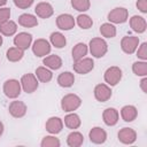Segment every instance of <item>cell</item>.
<instances>
[{
    "mask_svg": "<svg viewBox=\"0 0 147 147\" xmlns=\"http://www.w3.org/2000/svg\"><path fill=\"white\" fill-rule=\"evenodd\" d=\"M88 49H90L92 56L100 59V57L106 55V53L108 51V44L106 42L105 39L96 37V38H93L90 40Z\"/></svg>",
    "mask_w": 147,
    "mask_h": 147,
    "instance_id": "6da1fadb",
    "label": "cell"
},
{
    "mask_svg": "<svg viewBox=\"0 0 147 147\" xmlns=\"http://www.w3.org/2000/svg\"><path fill=\"white\" fill-rule=\"evenodd\" d=\"M80 105H82V99L75 93L65 94L61 100V108L67 113H71L78 109Z\"/></svg>",
    "mask_w": 147,
    "mask_h": 147,
    "instance_id": "7a4b0ae2",
    "label": "cell"
},
{
    "mask_svg": "<svg viewBox=\"0 0 147 147\" xmlns=\"http://www.w3.org/2000/svg\"><path fill=\"white\" fill-rule=\"evenodd\" d=\"M2 90H3V93H5V95L7 98L16 99L21 94L22 86H21V83L17 79H7L3 83Z\"/></svg>",
    "mask_w": 147,
    "mask_h": 147,
    "instance_id": "3957f363",
    "label": "cell"
},
{
    "mask_svg": "<svg viewBox=\"0 0 147 147\" xmlns=\"http://www.w3.org/2000/svg\"><path fill=\"white\" fill-rule=\"evenodd\" d=\"M122 70L121 68L116 67V65H113V67H109L106 71H105V75H103V79L105 82L107 83V85L109 86H115L117 85L121 79H122Z\"/></svg>",
    "mask_w": 147,
    "mask_h": 147,
    "instance_id": "277c9868",
    "label": "cell"
},
{
    "mask_svg": "<svg viewBox=\"0 0 147 147\" xmlns=\"http://www.w3.org/2000/svg\"><path fill=\"white\" fill-rule=\"evenodd\" d=\"M52 46L51 42L44 38L37 39L32 45V52L37 57H45L51 53Z\"/></svg>",
    "mask_w": 147,
    "mask_h": 147,
    "instance_id": "5b68a950",
    "label": "cell"
},
{
    "mask_svg": "<svg viewBox=\"0 0 147 147\" xmlns=\"http://www.w3.org/2000/svg\"><path fill=\"white\" fill-rule=\"evenodd\" d=\"M129 18V11L124 7H116L108 14V21L113 24H122Z\"/></svg>",
    "mask_w": 147,
    "mask_h": 147,
    "instance_id": "8992f818",
    "label": "cell"
},
{
    "mask_svg": "<svg viewBox=\"0 0 147 147\" xmlns=\"http://www.w3.org/2000/svg\"><path fill=\"white\" fill-rule=\"evenodd\" d=\"M38 78L33 74H25L22 76L20 83L22 86V90L25 93H33L38 88Z\"/></svg>",
    "mask_w": 147,
    "mask_h": 147,
    "instance_id": "52a82bcc",
    "label": "cell"
},
{
    "mask_svg": "<svg viewBox=\"0 0 147 147\" xmlns=\"http://www.w3.org/2000/svg\"><path fill=\"white\" fill-rule=\"evenodd\" d=\"M74 70L79 75H86L94 68V61L91 57H83L78 61H74Z\"/></svg>",
    "mask_w": 147,
    "mask_h": 147,
    "instance_id": "ba28073f",
    "label": "cell"
},
{
    "mask_svg": "<svg viewBox=\"0 0 147 147\" xmlns=\"http://www.w3.org/2000/svg\"><path fill=\"white\" fill-rule=\"evenodd\" d=\"M139 46V38L136 36H126L121 40V48L126 54H133Z\"/></svg>",
    "mask_w": 147,
    "mask_h": 147,
    "instance_id": "9c48e42d",
    "label": "cell"
},
{
    "mask_svg": "<svg viewBox=\"0 0 147 147\" xmlns=\"http://www.w3.org/2000/svg\"><path fill=\"white\" fill-rule=\"evenodd\" d=\"M94 98L99 102H106L111 98V88L107 84H98L94 87Z\"/></svg>",
    "mask_w": 147,
    "mask_h": 147,
    "instance_id": "30bf717a",
    "label": "cell"
},
{
    "mask_svg": "<svg viewBox=\"0 0 147 147\" xmlns=\"http://www.w3.org/2000/svg\"><path fill=\"white\" fill-rule=\"evenodd\" d=\"M76 24V20L70 14H61L56 18V25L60 30L69 31L71 30Z\"/></svg>",
    "mask_w": 147,
    "mask_h": 147,
    "instance_id": "8fae6325",
    "label": "cell"
},
{
    "mask_svg": "<svg viewBox=\"0 0 147 147\" xmlns=\"http://www.w3.org/2000/svg\"><path fill=\"white\" fill-rule=\"evenodd\" d=\"M26 110H28V107L23 102V101H18V100H15V101H11L9 107H8V111L9 114L15 117V118H21L23 117L25 114H26Z\"/></svg>",
    "mask_w": 147,
    "mask_h": 147,
    "instance_id": "7c38bea8",
    "label": "cell"
},
{
    "mask_svg": "<svg viewBox=\"0 0 147 147\" xmlns=\"http://www.w3.org/2000/svg\"><path fill=\"white\" fill-rule=\"evenodd\" d=\"M118 140L124 145H132L137 140V132L131 127H123L118 131Z\"/></svg>",
    "mask_w": 147,
    "mask_h": 147,
    "instance_id": "4fadbf2b",
    "label": "cell"
},
{
    "mask_svg": "<svg viewBox=\"0 0 147 147\" xmlns=\"http://www.w3.org/2000/svg\"><path fill=\"white\" fill-rule=\"evenodd\" d=\"M88 138H90L91 142H93L95 145H101L107 140V132L100 126H94L91 129V131L88 133Z\"/></svg>",
    "mask_w": 147,
    "mask_h": 147,
    "instance_id": "5bb4252c",
    "label": "cell"
},
{
    "mask_svg": "<svg viewBox=\"0 0 147 147\" xmlns=\"http://www.w3.org/2000/svg\"><path fill=\"white\" fill-rule=\"evenodd\" d=\"M32 42V36L28 32H20L14 38V45L23 51L28 49L31 46Z\"/></svg>",
    "mask_w": 147,
    "mask_h": 147,
    "instance_id": "9a60e30c",
    "label": "cell"
},
{
    "mask_svg": "<svg viewBox=\"0 0 147 147\" xmlns=\"http://www.w3.org/2000/svg\"><path fill=\"white\" fill-rule=\"evenodd\" d=\"M45 127L46 131L49 132L51 134H57L63 129V121L60 117H55V116L49 117L45 124Z\"/></svg>",
    "mask_w": 147,
    "mask_h": 147,
    "instance_id": "2e32d148",
    "label": "cell"
},
{
    "mask_svg": "<svg viewBox=\"0 0 147 147\" xmlns=\"http://www.w3.org/2000/svg\"><path fill=\"white\" fill-rule=\"evenodd\" d=\"M102 119L106 125L108 126H114L117 124L119 119V114L118 110L115 108H106L102 113Z\"/></svg>",
    "mask_w": 147,
    "mask_h": 147,
    "instance_id": "e0dca14e",
    "label": "cell"
},
{
    "mask_svg": "<svg viewBox=\"0 0 147 147\" xmlns=\"http://www.w3.org/2000/svg\"><path fill=\"white\" fill-rule=\"evenodd\" d=\"M34 11H36L37 16H39L40 18H48V17H51L54 14L53 6L49 2H45V1L39 2L36 6Z\"/></svg>",
    "mask_w": 147,
    "mask_h": 147,
    "instance_id": "ac0fdd59",
    "label": "cell"
},
{
    "mask_svg": "<svg viewBox=\"0 0 147 147\" xmlns=\"http://www.w3.org/2000/svg\"><path fill=\"white\" fill-rule=\"evenodd\" d=\"M130 26L137 33H144L147 29V22L142 16L134 15L130 18Z\"/></svg>",
    "mask_w": 147,
    "mask_h": 147,
    "instance_id": "d6986e66",
    "label": "cell"
},
{
    "mask_svg": "<svg viewBox=\"0 0 147 147\" xmlns=\"http://www.w3.org/2000/svg\"><path fill=\"white\" fill-rule=\"evenodd\" d=\"M42 63L45 64L46 68H48L51 70H57L62 67V59L59 55L51 54V55H46L44 57Z\"/></svg>",
    "mask_w": 147,
    "mask_h": 147,
    "instance_id": "ffe728a7",
    "label": "cell"
},
{
    "mask_svg": "<svg viewBox=\"0 0 147 147\" xmlns=\"http://www.w3.org/2000/svg\"><path fill=\"white\" fill-rule=\"evenodd\" d=\"M121 116L124 122H132L138 116V110L132 105H126L121 109Z\"/></svg>",
    "mask_w": 147,
    "mask_h": 147,
    "instance_id": "44dd1931",
    "label": "cell"
},
{
    "mask_svg": "<svg viewBox=\"0 0 147 147\" xmlns=\"http://www.w3.org/2000/svg\"><path fill=\"white\" fill-rule=\"evenodd\" d=\"M75 83V75L70 71H64L61 72L57 77V84L61 87H71Z\"/></svg>",
    "mask_w": 147,
    "mask_h": 147,
    "instance_id": "7402d4cb",
    "label": "cell"
},
{
    "mask_svg": "<svg viewBox=\"0 0 147 147\" xmlns=\"http://www.w3.org/2000/svg\"><path fill=\"white\" fill-rule=\"evenodd\" d=\"M80 124H82L80 117H79L77 114H75L74 111L69 113V114L64 117V125H65L68 129H70V130H76V129H78V127L80 126Z\"/></svg>",
    "mask_w": 147,
    "mask_h": 147,
    "instance_id": "603a6c76",
    "label": "cell"
},
{
    "mask_svg": "<svg viewBox=\"0 0 147 147\" xmlns=\"http://www.w3.org/2000/svg\"><path fill=\"white\" fill-rule=\"evenodd\" d=\"M88 52V46L85 45L84 42H78L74 46L72 51H71V54H72V60L74 61H78L83 57H85V55L87 54Z\"/></svg>",
    "mask_w": 147,
    "mask_h": 147,
    "instance_id": "cb8c5ba5",
    "label": "cell"
},
{
    "mask_svg": "<svg viewBox=\"0 0 147 147\" xmlns=\"http://www.w3.org/2000/svg\"><path fill=\"white\" fill-rule=\"evenodd\" d=\"M16 31H17V24L11 20H8L0 24V33L3 36H7V37L14 36Z\"/></svg>",
    "mask_w": 147,
    "mask_h": 147,
    "instance_id": "d4e9b609",
    "label": "cell"
},
{
    "mask_svg": "<svg viewBox=\"0 0 147 147\" xmlns=\"http://www.w3.org/2000/svg\"><path fill=\"white\" fill-rule=\"evenodd\" d=\"M18 24L23 28H33L38 25V20L32 14H22L18 17Z\"/></svg>",
    "mask_w": 147,
    "mask_h": 147,
    "instance_id": "484cf974",
    "label": "cell"
},
{
    "mask_svg": "<svg viewBox=\"0 0 147 147\" xmlns=\"http://www.w3.org/2000/svg\"><path fill=\"white\" fill-rule=\"evenodd\" d=\"M84 142V137L78 131H72L67 137V144L69 147H79Z\"/></svg>",
    "mask_w": 147,
    "mask_h": 147,
    "instance_id": "4316f807",
    "label": "cell"
},
{
    "mask_svg": "<svg viewBox=\"0 0 147 147\" xmlns=\"http://www.w3.org/2000/svg\"><path fill=\"white\" fill-rule=\"evenodd\" d=\"M34 75L38 78V80L41 82V83H48L53 78V74H52L51 69H48L46 67H38L36 69V74Z\"/></svg>",
    "mask_w": 147,
    "mask_h": 147,
    "instance_id": "83f0119b",
    "label": "cell"
},
{
    "mask_svg": "<svg viewBox=\"0 0 147 147\" xmlns=\"http://www.w3.org/2000/svg\"><path fill=\"white\" fill-rule=\"evenodd\" d=\"M49 41L51 45H53L55 48H63L67 44L64 34H62L61 32H52L49 36Z\"/></svg>",
    "mask_w": 147,
    "mask_h": 147,
    "instance_id": "f1b7e54d",
    "label": "cell"
},
{
    "mask_svg": "<svg viewBox=\"0 0 147 147\" xmlns=\"http://www.w3.org/2000/svg\"><path fill=\"white\" fill-rule=\"evenodd\" d=\"M23 55H24V51L18 48V47H16V46L8 48V51L6 53V56H7V59L10 62H18V61H21Z\"/></svg>",
    "mask_w": 147,
    "mask_h": 147,
    "instance_id": "f546056e",
    "label": "cell"
},
{
    "mask_svg": "<svg viewBox=\"0 0 147 147\" xmlns=\"http://www.w3.org/2000/svg\"><path fill=\"white\" fill-rule=\"evenodd\" d=\"M100 33L105 38H114L116 36V28L113 23H103L100 26Z\"/></svg>",
    "mask_w": 147,
    "mask_h": 147,
    "instance_id": "4dcf8cb0",
    "label": "cell"
},
{
    "mask_svg": "<svg viewBox=\"0 0 147 147\" xmlns=\"http://www.w3.org/2000/svg\"><path fill=\"white\" fill-rule=\"evenodd\" d=\"M76 23L78 24L79 28H82L84 30H87V29L92 28V25H93L92 18L86 14H79L76 18Z\"/></svg>",
    "mask_w": 147,
    "mask_h": 147,
    "instance_id": "1f68e13d",
    "label": "cell"
},
{
    "mask_svg": "<svg viewBox=\"0 0 147 147\" xmlns=\"http://www.w3.org/2000/svg\"><path fill=\"white\" fill-rule=\"evenodd\" d=\"M132 71L134 72V75L140 76V77L147 76V62L146 61H137V62H134L133 65H132Z\"/></svg>",
    "mask_w": 147,
    "mask_h": 147,
    "instance_id": "d6a6232c",
    "label": "cell"
},
{
    "mask_svg": "<svg viewBox=\"0 0 147 147\" xmlns=\"http://www.w3.org/2000/svg\"><path fill=\"white\" fill-rule=\"evenodd\" d=\"M71 6L77 11L84 13V11H87L90 9L91 1L90 0H71Z\"/></svg>",
    "mask_w": 147,
    "mask_h": 147,
    "instance_id": "836d02e7",
    "label": "cell"
},
{
    "mask_svg": "<svg viewBox=\"0 0 147 147\" xmlns=\"http://www.w3.org/2000/svg\"><path fill=\"white\" fill-rule=\"evenodd\" d=\"M61 142L59 140V138L54 137V136H46L42 138L40 146L41 147H60Z\"/></svg>",
    "mask_w": 147,
    "mask_h": 147,
    "instance_id": "e575fe53",
    "label": "cell"
},
{
    "mask_svg": "<svg viewBox=\"0 0 147 147\" xmlns=\"http://www.w3.org/2000/svg\"><path fill=\"white\" fill-rule=\"evenodd\" d=\"M137 56L141 60V61H146L147 60V44L142 42L138 48H137Z\"/></svg>",
    "mask_w": 147,
    "mask_h": 147,
    "instance_id": "d590c367",
    "label": "cell"
},
{
    "mask_svg": "<svg viewBox=\"0 0 147 147\" xmlns=\"http://www.w3.org/2000/svg\"><path fill=\"white\" fill-rule=\"evenodd\" d=\"M10 18V9L7 7H1L0 8V24L8 21Z\"/></svg>",
    "mask_w": 147,
    "mask_h": 147,
    "instance_id": "8d00e7d4",
    "label": "cell"
},
{
    "mask_svg": "<svg viewBox=\"0 0 147 147\" xmlns=\"http://www.w3.org/2000/svg\"><path fill=\"white\" fill-rule=\"evenodd\" d=\"M14 3L20 9H26L31 7V5L33 3V0H14Z\"/></svg>",
    "mask_w": 147,
    "mask_h": 147,
    "instance_id": "74e56055",
    "label": "cell"
},
{
    "mask_svg": "<svg viewBox=\"0 0 147 147\" xmlns=\"http://www.w3.org/2000/svg\"><path fill=\"white\" fill-rule=\"evenodd\" d=\"M136 6H137V8L141 13H144V14L147 13V0H138L137 3H136Z\"/></svg>",
    "mask_w": 147,
    "mask_h": 147,
    "instance_id": "f35d334b",
    "label": "cell"
},
{
    "mask_svg": "<svg viewBox=\"0 0 147 147\" xmlns=\"http://www.w3.org/2000/svg\"><path fill=\"white\" fill-rule=\"evenodd\" d=\"M140 87H141V90H142L144 93H147V78H146V76L141 79V82H140Z\"/></svg>",
    "mask_w": 147,
    "mask_h": 147,
    "instance_id": "ab89813d",
    "label": "cell"
},
{
    "mask_svg": "<svg viewBox=\"0 0 147 147\" xmlns=\"http://www.w3.org/2000/svg\"><path fill=\"white\" fill-rule=\"evenodd\" d=\"M3 129H5V127H3V123L0 121V137H1L2 133H3Z\"/></svg>",
    "mask_w": 147,
    "mask_h": 147,
    "instance_id": "60d3db41",
    "label": "cell"
},
{
    "mask_svg": "<svg viewBox=\"0 0 147 147\" xmlns=\"http://www.w3.org/2000/svg\"><path fill=\"white\" fill-rule=\"evenodd\" d=\"M6 3H7V0H0V8L3 7Z\"/></svg>",
    "mask_w": 147,
    "mask_h": 147,
    "instance_id": "b9f144b4",
    "label": "cell"
},
{
    "mask_svg": "<svg viewBox=\"0 0 147 147\" xmlns=\"http://www.w3.org/2000/svg\"><path fill=\"white\" fill-rule=\"evenodd\" d=\"M2 45V36H1V33H0V46Z\"/></svg>",
    "mask_w": 147,
    "mask_h": 147,
    "instance_id": "7bdbcfd3",
    "label": "cell"
}]
</instances>
